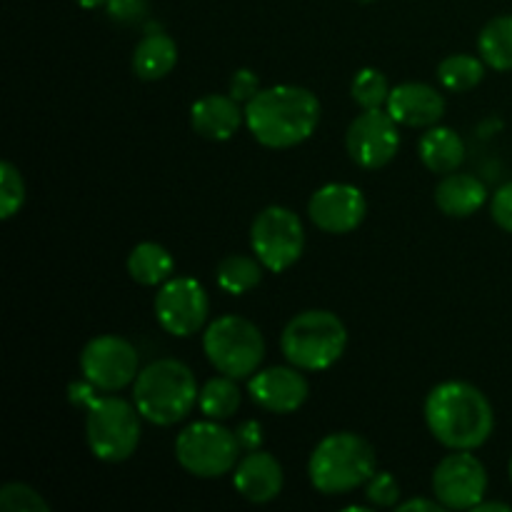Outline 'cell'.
I'll return each instance as SVG.
<instances>
[{"label":"cell","instance_id":"cell-1","mask_svg":"<svg viewBox=\"0 0 512 512\" xmlns=\"http://www.w3.org/2000/svg\"><path fill=\"white\" fill-rule=\"evenodd\" d=\"M425 423L445 448L475 450L493 435L495 415L483 390L463 380H448L430 390Z\"/></svg>","mask_w":512,"mask_h":512},{"label":"cell","instance_id":"cell-2","mask_svg":"<svg viewBox=\"0 0 512 512\" xmlns=\"http://www.w3.org/2000/svg\"><path fill=\"white\" fill-rule=\"evenodd\" d=\"M320 123V100L300 85H275L245 103V125L265 148L305 143Z\"/></svg>","mask_w":512,"mask_h":512},{"label":"cell","instance_id":"cell-3","mask_svg":"<svg viewBox=\"0 0 512 512\" xmlns=\"http://www.w3.org/2000/svg\"><path fill=\"white\" fill-rule=\"evenodd\" d=\"M198 398V380L193 370L173 358L150 363L140 370L133 385V403L140 418L163 428L188 418Z\"/></svg>","mask_w":512,"mask_h":512},{"label":"cell","instance_id":"cell-4","mask_svg":"<svg viewBox=\"0 0 512 512\" xmlns=\"http://www.w3.org/2000/svg\"><path fill=\"white\" fill-rule=\"evenodd\" d=\"M378 473L373 445L355 433H333L315 445L308 463L310 483L323 495H343L368 485Z\"/></svg>","mask_w":512,"mask_h":512},{"label":"cell","instance_id":"cell-5","mask_svg":"<svg viewBox=\"0 0 512 512\" xmlns=\"http://www.w3.org/2000/svg\"><path fill=\"white\" fill-rule=\"evenodd\" d=\"M348 345L343 320L330 310H305L295 315L283 330L280 348L300 370H328L340 360Z\"/></svg>","mask_w":512,"mask_h":512},{"label":"cell","instance_id":"cell-6","mask_svg":"<svg viewBox=\"0 0 512 512\" xmlns=\"http://www.w3.org/2000/svg\"><path fill=\"white\" fill-rule=\"evenodd\" d=\"M203 350L218 373L235 380L258 373L265 358V340L260 328L240 315H223L208 325Z\"/></svg>","mask_w":512,"mask_h":512},{"label":"cell","instance_id":"cell-7","mask_svg":"<svg viewBox=\"0 0 512 512\" xmlns=\"http://www.w3.org/2000/svg\"><path fill=\"white\" fill-rule=\"evenodd\" d=\"M138 408L125 400L98 398L95 395L88 405L85 418V438L90 453L103 463H123L138 450L140 443V418Z\"/></svg>","mask_w":512,"mask_h":512},{"label":"cell","instance_id":"cell-8","mask_svg":"<svg viewBox=\"0 0 512 512\" xmlns=\"http://www.w3.org/2000/svg\"><path fill=\"white\" fill-rule=\"evenodd\" d=\"M240 440L215 420L193 423L175 440V458L195 478H223L240 460Z\"/></svg>","mask_w":512,"mask_h":512},{"label":"cell","instance_id":"cell-9","mask_svg":"<svg viewBox=\"0 0 512 512\" xmlns=\"http://www.w3.org/2000/svg\"><path fill=\"white\" fill-rule=\"evenodd\" d=\"M250 243L260 263L273 273H283L298 263L305 248V230L290 208H265L250 228Z\"/></svg>","mask_w":512,"mask_h":512},{"label":"cell","instance_id":"cell-10","mask_svg":"<svg viewBox=\"0 0 512 512\" xmlns=\"http://www.w3.org/2000/svg\"><path fill=\"white\" fill-rule=\"evenodd\" d=\"M138 368V350L118 335L93 338L80 353L83 378L103 393H115V390H123L130 383H135L140 373Z\"/></svg>","mask_w":512,"mask_h":512},{"label":"cell","instance_id":"cell-11","mask_svg":"<svg viewBox=\"0 0 512 512\" xmlns=\"http://www.w3.org/2000/svg\"><path fill=\"white\" fill-rule=\"evenodd\" d=\"M210 300L203 285L193 278H173L155 295V318L165 333L190 338L200 333L208 320Z\"/></svg>","mask_w":512,"mask_h":512},{"label":"cell","instance_id":"cell-12","mask_svg":"<svg viewBox=\"0 0 512 512\" xmlns=\"http://www.w3.org/2000/svg\"><path fill=\"white\" fill-rule=\"evenodd\" d=\"M488 490L485 465L470 450H455L433 473V495L448 510H473Z\"/></svg>","mask_w":512,"mask_h":512},{"label":"cell","instance_id":"cell-13","mask_svg":"<svg viewBox=\"0 0 512 512\" xmlns=\"http://www.w3.org/2000/svg\"><path fill=\"white\" fill-rule=\"evenodd\" d=\"M345 148L360 168H383L395 158L400 148L398 120L383 108L365 110L350 123L348 133H345Z\"/></svg>","mask_w":512,"mask_h":512},{"label":"cell","instance_id":"cell-14","mask_svg":"<svg viewBox=\"0 0 512 512\" xmlns=\"http://www.w3.org/2000/svg\"><path fill=\"white\" fill-rule=\"evenodd\" d=\"M310 220L320 230L333 235L353 233L368 213V203L360 188L350 183H330L315 190L308 203Z\"/></svg>","mask_w":512,"mask_h":512},{"label":"cell","instance_id":"cell-15","mask_svg":"<svg viewBox=\"0 0 512 512\" xmlns=\"http://www.w3.org/2000/svg\"><path fill=\"white\" fill-rule=\"evenodd\" d=\"M250 398L268 413H295L308 400L310 385L300 368H268L250 375Z\"/></svg>","mask_w":512,"mask_h":512},{"label":"cell","instance_id":"cell-16","mask_svg":"<svg viewBox=\"0 0 512 512\" xmlns=\"http://www.w3.org/2000/svg\"><path fill=\"white\" fill-rule=\"evenodd\" d=\"M283 480V465L263 450H250L233 470L235 488L250 503H270L278 498Z\"/></svg>","mask_w":512,"mask_h":512},{"label":"cell","instance_id":"cell-17","mask_svg":"<svg viewBox=\"0 0 512 512\" xmlns=\"http://www.w3.org/2000/svg\"><path fill=\"white\" fill-rule=\"evenodd\" d=\"M388 113L398 125L410 128H428L445 115V98L425 83H403L390 90Z\"/></svg>","mask_w":512,"mask_h":512},{"label":"cell","instance_id":"cell-18","mask_svg":"<svg viewBox=\"0 0 512 512\" xmlns=\"http://www.w3.org/2000/svg\"><path fill=\"white\" fill-rule=\"evenodd\" d=\"M243 118L245 110L240 113V105L233 95H205V98L195 100L193 110H190L193 130L208 140H230L238 133Z\"/></svg>","mask_w":512,"mask_h":512},{"label":"cell","instance_id":"cell-19","mask_svg":"<svg viewBox=\"0 0 512 512\" xmlns=\"http://www.w3.org/2000/svg\"><path fill=\"white\" fill-rule=\"evenodd\" d=\"M488 200V188L475 175L448 173L435 188V203L450 218H468Z\"/></svg>","mask_w":512,"mask_h":512},{"label":"cell","instance_id":"cell-20","mask_svg":"<svg viewBox=\"0 0 512 512\" xmlns=\"http://www.w3.org/2000/svg\"><path fill=\"white\" fill-rule=\"evenodd\" d=\"M420 160L433 173H455L465 160V143L453 128H430L418 143Z\"/></svg>","mask_w":512,"mask_h":512},{"label":"cell","instance_id":"cell-21","mask_svg":"<svg viewBox=\"0 0 512 512\" xmlns=\"http://www.w3.org/2000/svg\"><path fill=\"white\" fill-rule=\"evenodd\" d=\"M178 63V45L165 33H148L133 53V70L140 80H160Z\"/></svg>","mask_w":512,"mask_h":512},{"label":"cell","instance_id":"cell-22","mask_svg":"<svg viewBox=\"0 0 512 512\" xmlns=\"http://www.w3.org/2000/svg\"><path fill=\"white\" fill-rule=\"evenodd\" d=\"M128 273L140 285H163L173 275V255L158 243H140L128 255Z\"/></svg>","mask_w":512,"mask_h":512},{"label":"cell","instance_id":"cell-23","mask_svg":"<svg viewBox=\"0 0 512 512\" xmlns=\"http://www.w3.org/2000/svg\"><path fill=\"white\" fill-rule=\"evenodd\" d=\"M480 58L495 70H512V15L493 18L478 38Z\"/></svg>","mask_w":512,"mask_h":512},{"label":"cell","instance_id":"cell-24","mask_svg":"<svg viewBox=\"0 0 512 512\" xmlns=\"http://www.w3.org/2000/svg\"><path fill=\"white\" fill-rule=\"evenodd\" d=\"M240 403H243V395L240 388L235 385V378L230 375H220V378L208 380L200 390L198 405L203 410L205 418L210 420H228L238 413Z\"/></svg>","mask_w":512,"mask_h":512},{"label":"cell","instance_id":"cell-25","mask_svg":"<svg viewBox=\"0 0 512 512\" xmlns=\"http://www.w3.org/2000/svg\"><path fill=\"white\" fill-rule=\"evenodd\" d=\"M265 265L250 255H228L218 265V285L230 295H245L258 288Z\"/></svg>","mask_w":512,"mask_h":512},{"label":"cell","instance_id":"cell-26","mask_svg":"<svg viewBox=\"0 0 512 512\" xmlns=\"http://www.w3.org/2000/svg\"><path fill=\"white\" fill-rule=\"evenodd\" d=\"M483 75H485V60L475 58V55L455 53V55H448V58L438 65L440 83H443L448 90H455V93L473 90L475 85H480Z\"/></svg>","mask_w":512,"mask_h":512},{"label":"cell","instance_id":"cell-27","mask_svg":"<svg viewBox=\"0 0 512 512\" xmlns=\"http://www.w3.org/2000/svg\"><path fill=\"white\" fill-rule=\"evenodd\" d=\"M350 93H353V100L360 105V108L375 110V108H383V105H388L390 85L380 70L363 68L353 78Z\"/></svg>","mask_w":512,"mask_h":512},{"label":"cell","instance_id":"cell-28","mask_svg":"<svg viewBox=\"0 0 512 512\" xmlns=\"http://www.w3.org/2000/svg\"><path fill=\"white\" fill-rule=\"evenodd\" d=\"M25 203V183L13 163H0V215L10 220Z\"/></svg>","mask_w":512,"mask_h":512},{"label":"cell","instance_id":"cell-29","mask_svg":"<svg viewBox=\"0 0 512 512\" xmlns=\"http://www.w3.org/2000/svg\"><path fill=\"white\" fill-rule=\"evenodd\" d=\"M0 508L5 512H48L50 505L30 485L10 483L0 490Z\"/></svg>","mask_w":512,"mask_h":512},{"label":"cell","instance_id":"cell-30","mask_svg":"<svg viewBox=\"0 0 512 512\" xmlns=\"http://www.w3.org/2000/svg\"><path fill=\"white\" fill-rule=\"evenodd\" d=\"M365 498L370 500L378 508H390V505L398 503L400 498V485L398 480L390 473H375L368 480V488H365Z\"/></svg>","mask_w":512,"mask_h":512},{"label":"cell","instance_id":"cell-31","mask_svg":"<svg viewBox=\"0 0 512 512\" xmlns=\"http://www.w3.org/2000/svg\"><path fill=\"white\" fill-rule=\"evenodd\" d=\"M105 8H108V15L115 23L130 25L145 18V13H148V0H108Z\"/></svg>","mask_w":512,"mask_h":512},{"label":"cell","instance_id":"cell-32","mask_svg":"<svg viewBox=\"0 0 512 512\" xmlns=\"http://www.w3.org/2000/svg\"><path fill=\"white\" fill-rule=\"evenodd\" d=\"M490 213H493V220L505 233H512V183H505L503 188L495 190Z\"/></svg>","mask_w":512,"mask_h":512},{"label":"cell","instance_id":"cell-33","mask_svg":"<svg viewBox=\"0 0 512 512\" xmlns=\"http://www.w3.org/2000/svg\"><path fill=\"white\" fill-rule=\"evenodd\" d=\"M258 93H260V80L253 70L240 68L238 73L233 75V80H230V95H233L238 103H250Z\"/></svg>","mask_w":512,"mask_h":512},{"label":"cell","instance_id":"cell-34","mask_svg":"<svg viewBox=\"0 0 512 512\" xmlns=\"http://www.w3.org/2000/svg\"><path fill=\"white\" fill-rule=\"evenodd\" d=\"M238 440H240V448L243 450H260V443H263V428H260V423H255V420H245V423H240L238 428Z\"/></svg>","mask_w":512,"mask_h":512},{"label":"cell","instance_id":"cell-35","mask_svg":"<svg viewBox=\"0 0 512 512\" xmlns=\"http://www.w3.org/2000/svg\"><path fill=\"white\" fill-rule=\"evenodd\" d=\"M398 510L403 512H410V510H428V512H438L443 510V503L440 500H408V503H400Z\"/></svg>","mask_w":512,"mask_h":512},{"label":"cell","instance_id":"cell-36","mask_svg":"<svg viewBox=\"0 0 512 512\" xmlns=\"http://www.w3.org/2000/svg\"><path fill=\"white\" fill-rule=\"evenodd\" d=\"M475 512H490V510H500V512H510L512 508L510 505H505V503H483V500H480L478 505H475L473 508Z\"/></svg>","mask_w":512,"mask_h":512},{"label":"cell","instance_id":"cell-37","mask_svg":"<svg viewBox=\"0 0 512 512\" xmlns=\"http://www.w3.org/2000/svg\"><path fill=\"white\" fill-rule=\"evenodd\" d=\"M75 3L80 5V8H100V5H105L108 0H75Z\"/></svg>","mask_w":512,"mask_h":512},{"label":"cell","instance_id":"cell-38","mask_svg":"<svg viewBox=\"0 0 512 512\" xmlns=\"http://www.w3.org/2000/svg\"><path fill=\"white\" fill-rule=\"evenodd\" d=\"M510 480H512V458H510Z\"/></svg>","mask_w":512,"mask_h":512}]
</instances>
